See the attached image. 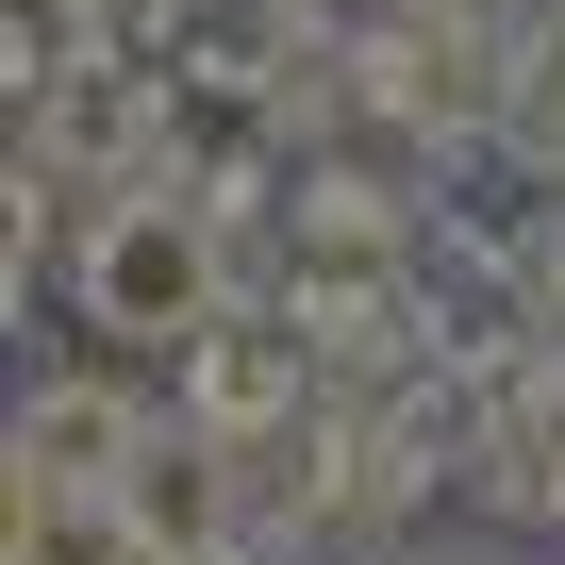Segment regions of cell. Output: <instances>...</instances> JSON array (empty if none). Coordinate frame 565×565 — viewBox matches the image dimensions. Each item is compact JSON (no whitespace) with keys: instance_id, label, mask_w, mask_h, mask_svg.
Wrapping results in <instances>:
<instances>
[{"instance_id":"5b68a950","label":"cell","mask_w":565,"mask_h":565,"mask_svg":"<svg viewBox=\"0 0 565 565\" xmlns=\"http://www.w3.org/2000/svg\"><path fill=\"white\" fill-rule=\"evenodd\" d=\"M150 565H249V548H233V532H200V548H150Z\"/></svg>"},{"instance_id":"277c9868","label":"cell","mask_w":565,"mask_h":565,"mask_svg":"<svg viewBox=\"0 0 565 565\" xmlns=\"http://www.w3.org/2000/svg\"><path fill=\"white\" fill-rule=\"evenodd\" d=\"M0 565H150V515H134L117 482H67L51 515H18V532H0Z\"/></svg>"},{"instance_id":"7a4b0ae2","label":"cell","mask_w":565,"mask_h":565,"mask_svg":"<svg viewBox=\"0 0 565 565\" xmlns=\"http://www.w3.org/2000/svg\"><path fill=\"white\" fill-rule=\"evenodd\" d=\"M183 416H216V433H266V416H300V333L233 300V317L183 350Z\"/></svg>"},{"instance_id":"6da1fadb","label":"cell","mask_w":565,"mask_h":565,"mask_svg":"<svg viewBox=\"0 0 565 565\" xmlns=\"http://www.w3.org/2000/svg\"><path fill=\"white\" fill-rule=\"evenodd\" d=\"M84 317H100L117 350H200V333L233 317L216 216H200V200H117V216L84 233Z\"/></svg>"},{"instance_id":"3957f363","label":"cell","mask_w":565,"mask_h":565,"mask_svg":"<svg viewBox=\"0 0 565 565\" xmlns=\"http://www.w3.org/2000/svg\"><path fill=\"white\" fill-rule=\"evenodd\" d=\"M134 433H150V416H134L117 383H51V399H18V466H34V482H117Z\"/></svg>"}]
</instances>
